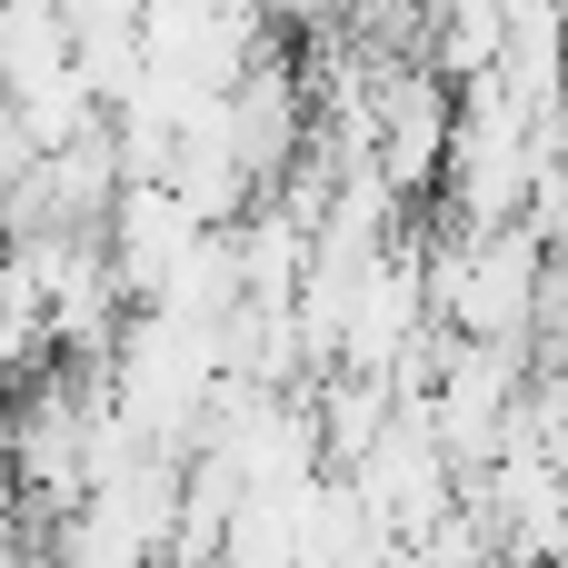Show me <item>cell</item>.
Returning <instances> with one entry per match:
<instances>
[{
	"instance_id": "cell-1",
	"label": "cell",
	"mask_w": 568,
	"mask_h": 568,
	"mask_svg": "<svg viewBox=\"0 0 568 568\" xmlns=\"http://www.w3.org/2000/svg\"><path fill=\"white\" fill-rule=\"evenodd\" d=\"M200 230L180 220V200L170 190H110V210H100V260H110V280H120V300H160V280L180 270V250H190Z\"/></svg>"
},
{
	"instance_id": "cell-2",
	"label": "cell",
	"mask_w": 568,
	"mask_h": 568,
	"mask_svg": "<svg viewBox=\"0 0 568 568\" xmlns=\"http://www.w3.org/2000/svg\"><path fill=\"white\" fill-rule=\"evenodd\" d=\"M50 80H70V30L50 0H0V110L40 100Z\"/></svg>"
}]
</instances>
